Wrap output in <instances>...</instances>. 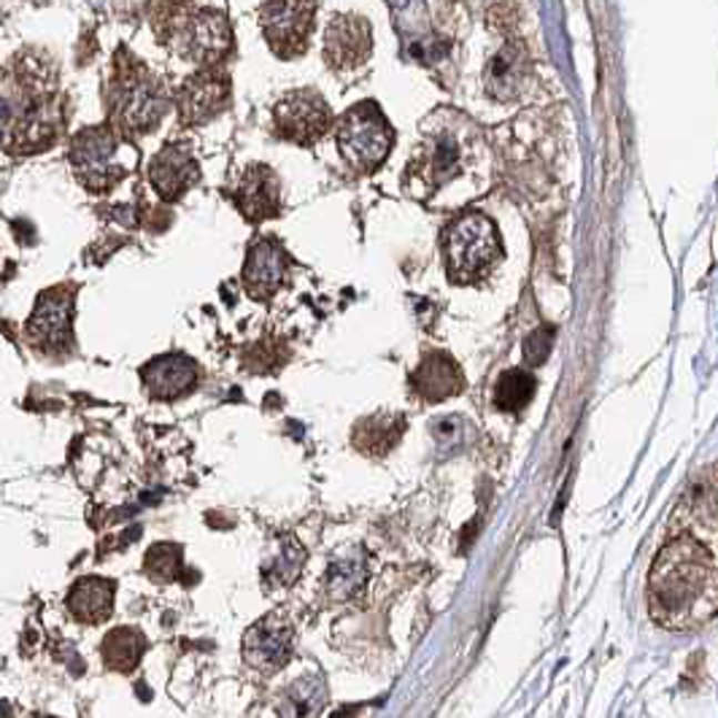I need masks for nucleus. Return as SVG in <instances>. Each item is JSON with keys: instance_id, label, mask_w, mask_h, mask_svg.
I'll list each match as a JSON object with an SVG mask.
<instances>
[{"instance_id": "1", "label": "nucleus", "mask_w": 718, "mask_h": 718, "mask_svg": "<svg viewBox=\"0 0 718 718\" xmlns=\"http://www.w3.org/2000/svg\"><path fill=\"white\" fill-rule=\"evenodd\" d=\"M648 605L661 627L680 633L714 619L718 608L714 552L689 535L667 543L648 576Z\"/></svg>"}, {"instance_id": "27", "label": "nucleus", "mask_w": 718, "mask_h": 718, "mask_svg": "<svg viewBox=\"0 0 718 718\" xmlns=\"http://www.w3.org/2000/svg\"><path fill=\"white\" fill-rule=\"evenodd\" d=\"M303 559H305V552L303 546H300L297 540L292 538H284L281 543L276 559L271 562V565L265 567V578L267 584L273 586H286L292 584L300 576V567H303Z\"/></svg>"}, {"instance_id": "29", "label": "nucleus", "mask_w": 718, "mask_h": 718, "mask_svg": "<svg viewBox=\"0 0 718 718\" xmlns=\"http://www.w3.org/2000/svg\"><path fill=\"white\" fill-rule=\"evenodd\" d=\"M552 341H554V330L548 327L535 330V333L524 341V362L533 367L543 365L548 354H552Z\"/></svg>"}, {"instance_id": "24", "label": "nucleus", "mask_w": 718, "mask_h": 718, "mask_svg": "<svg viewBox=\"0 0 718 718\" xmlns=\"http://www.w3.org/2000/svg\"><path fill=\"white\" fill-rule=\"evenodd\" d=\"M146 651V638L133 627H117L105 635L103 643H100V654H103V665L109 670L122 673H133L139 667V661Z\"/></svg>"}, {"instance_id": "11", "label": "nucleus", "mask_w": 718, "mask_h": 718, "mask_svg": "<svg viewBox=\"0 0 718 718\" xmlns=\"http://www.w3.org/2000/svg\"><path fill=\"white\" fill-rule=\"evenodd\" d=\"M230 103V77L222 68L211 65L190 77L181 84L176 95L179 122L186 128H198V124L211 122L220 117Z\"/></svg>"}, {"instance_id": "2", "label": "nucleus", "mask_w": 718, "mask_h": 718, "mask_svg": "<svg viewBox=\"0 0 718 718\" xmlns=\"http://www.w3.org/2000/svg\"><path fill=\"white\" fill-rule=\"evenodd\" d=\"M484 152L478 128L454 109H438L422 124L414 158L405 173V190L411 198L429 203L443 190L476 171Z\"/></svg>"}, {"instance_id": "9", "label": "nucleus", "mask_w": 718, "mask_h": 718, "mask_svg": "<svg viewBox=\"0 0 718 718\" xmlns=\"http://www.w3.org/2000/svg\"><path fill=\"white\" fill-rule=\"evenodd\" d=\"M60 130V109L47 98H24L6 117V143L14 152H39L54 143Z\"/></svg>"}, {"instance_id": "14", "label": "nucleus", "mask_w": 718, "mask_h": 718, "mask_svg": "<svg viewBox=\"0 0 718 718\" xmlns=\"http://www.w3.org/2000/svg\"><path fill=\"white\" fill-rule=\"evenodd\" d=\"M292 640H295V633L284 614L262 616L243 638V659L252 670L276 673L290 661Z\"/></svg>"}, {"instance_id": "18", "label": "nucleus", "mask_w": 718, "mask_h": 718, "mask_svg": "<svg viewBox=\"0 0 718 718\" xmlns=\"http://www.w3.org/2000/svg\"><path fill=\"white\" fill-rule=\"evenodd\" d=\"M198 365L186 354H162L141 371L143 386L158 400H176L190 395L198 384Z\"/></svg>"}, {"instance_id": "12", "label": "nucleus", "mask_w": 718, "mask_h": 718, "mask_svg": "<svg viewBox=\"0 0 718 718\" xmlns=\"http://www.w3.org/2000/svg\"><path fill=\"white\" fill-rule=\"evenodd\" d=\"M373 30L371 22L360 14H341L330 20L324 30V60L333 71H357L371 60Z\"/></svg>"}, {"instance_id": "8", "label": "nucleus", "mask_w": 718, "mask_h": 718, "mask_svg": "<svg viewBox=\"0 0 718 718\" xmlns=\"http://www.w3.org/2000/svg\"><path fill=\"white\" fill-rule=\"evenodd\" d=\"M273 124L284 141L297 146H314L333 128L330 105L316 90H292L273 109Z\"/></svg>"}, {"instance_id": "23", "label": "nucleus", "mask_w": 718, "mask_h": 718, "mask_svg": "<svg viewBox=\"0 0 718 718\" xmlns=\"http://www.w3.org/2000/svg\"><path fill=\"white\" fill-rule=\"evenodd\" d=\"M405 429V419L400 414H373L365 416L352 433V443L367 457H384L400 441Z\"/></svg>"}, {"instance_id": "28", "label": "nucleus", "mask_w": 718, "mask_h": 718, "mask_svg": "<svg viewBox=\"0 0 718 718\" xmlns=\"http://www.w3.org/2000/svg\"><path fill=\"white\" fill-rule=\"evenodd\" d=\"M181 565H184V554L173 543H158V546L149 548L146 559H143V567H146L149 576L160 580V584H168V580L176 578Z\"/></svg>"}, {"instance_id": "15", "label": "nucleus", "mask_w": 718, "mask_h": 718, "mask_svg": "<svg viewBox=\"0 0 718 718\" xmlns=\"http://www.w3.org/2000/svg\"><path fill=\"white\" fill-rule=\"evenodd\" d=\"M286 271H290V254L276 239H257L249 246L246 262H243L241 281L243 290L252 300H271L284 286Z\"/></svg>"}, {"instance_id": "19", "label": "nucleus", "mask_w": 718, "mask_h": 718, "mask_svg": "<svg viewBox=\"0 0 718 718\" xmlns=\"http://www.w3.org/2000/svg\"><path fill=\"white\" fill-rule=\"evenodd\" d=\"M527 71H529V58L527 49L522 43H505L503 49L489 60L484 77V90L486 95L499 100V103H508V100H516L527 87Z\"/></svg>"}, {"instance_id": "7", "label": "nucleus", "mask_w": 718, "mask_h": 718, "mask_svg": "<svg viewBox=\"0 0 718 718\" xmlns=\"http://www.w3.org/2000/svg\"><path fill=\"white\" fill-rule=\"evenodd\" d=\"M316 0H267L260 9V28L267 47L281 60L300 58L314 33Z\"/></svg>"}, {"instance_id": "17", "label": "nucleus", "mask_w": 718, "mask_h": 718, "mask_svg": "<svg viewBox=\"0 0 718 718\" xmlns=\"http://www.w3.org/2000/svg\"><path fill=\"white\" fill-rule=\"evenodd\" d=\"M198 160L192 158L190 149L179 146V143L165 146L149 162V181L162 200H179L192 184H198Z\"/></svg>"}, {"instance_id": "31", "label": "nucleus", "mask_w": 718, "mask_h": 718, "mask_svg": "<svg viewBox=\"0 0 718 718\" xmlns=\"http://www.w3.org/2000/svg\"><path fill=\"white\" fill-rule=\"evenodd\" d=\"M360 714V708H354V705H343V708H338L333 714V718H357Z\"/></svg>"}, {"instance_id": "22", "label": "nucleus", "mask_w": 718, "mask_h": 718, "mask_svg": "<svg viewBox=\"0 0 718 718\" xmlns=\"http://www.w3.org/2000/svg\"><path fill=\"white\" fill-rule=\"evenodd\" d=\"M327 705V680L320 673H305L279 699V718H320Z\"/></svg>"}, {"instance_id": "3", "label": "nucleus", "mask_w": 718, "mask_h": 718, "mask_svg": "<svg viewBox=\"0 0 718 718\" xmlns=\"http://www.w3.org/2000/svg\"><path fill=\"white\" fill-rule=\"evenodd\" d=\"M111 120L128 135L154 130L168 111V92L139 60L128 58L117 62L114 79L109 87Z\"/></svg>"}, {"instance_id": "30", "label": "nucleus", "mask_w": 718, "mask_h": 718, "mask_svg": "<svg viewBox=\"0 0 718 718\" xmlns=\"http://www.w3.org/2000/svg\"><path fill=\"white\" fill-rule=\"evenodd\" d=\"M433 433H435V441H438L443 448H448L452 443H459L462 422L457 419V416H446V419L433 424Z\"/></svg>"}, {"instance_id": "5", "label": "nucleus", "mask_w": 718, "mask_h": 718, "mask_svg": "<svg viewBox=\"0 0 718 718\" xmlns=\"http://www.w3.org/2000/svg\"><path fill=\"white\" fill-rule=\"evenodd\" d=\"M71 168L90 192H109L139 162V152L114 128H87L71 141Z\"/></svg>"}, {"instance_id": "4", "label": "nucleus", "mask_w": 718, "mask_h": 718, "mask_svg": "<svg viewBox=\"0 0 718 718\" xmlns=\"http://www.w3.org/2000/svg\"><path fill=\"white\" fill-rule=\"evenodd\" d=\"M446 271L454 284H473L489 276L492 267L503 260V243L495 222L481 211H467L448 224L443 235Z\"/></svg>"}, {"instance_id": "16", "label": "nucleus", "mask_w": 718, "mask_h": 718, "mask_svg": "<svg viewBox=\"0 0 718 718\" xmlns=\"http://www.w3.org/2000/svg\"><path fill=\"white\" fill-rule=\"evenodd\" d=\"M235 209L246 222L260 224L279 214L281 209V181L273 168L267 165H249L239 179V184L230 192Z\"/></svg>"}, {"instance_id": "25", "label": "nucleus", "mask_w": 718, "mask_h": 718, "mask_svg": "<svg viewBox=\"0 0 718 718\" xmlns=\"http://www.w3.org/2000/svg\"><path fill=\"white\" fill-rule=\"evenodd\" d=\"M367 580V567L365 559L354 557H338L335 562H330L327 570V580H324V591L333 603H346V599L357 597Z\"/></svg>"}, {"instance_id": "13", "label": "nucleus", "mask_w": 718, "mask_h": 718, "mask_svg": "<svg viewBox=\"0 0 718 718\" xmlns=\"http://www.w3.org/2000/svg\"><path fill=\"white\" fill-rule=\"evenodd\" d=\"M73 327V290L54 286L43 292L28 322V338L43 352H62L71 346Z\"/></svg>"}, {"instance_id": "20", "label": "nucleus", "mask_w": 718, "mask_h": 718, "mask_svg": "<svg viewBox=\"0 0 718 718\" xmlns=\"http://www.w3.org/2000/svg\"><path fill=\"white\" fill-rule=\"evenodd\" d=\"M411 386L427 403H441L465 390L462 367L446 352H429L411 373Z\"/></svg>"}, {"instance_id": "10", "label": "nucleus", "mask_w": 718, "mask_h": 718, "mask_svg": "<svg viewBox=\"0 0 718 718\" xmlns=\"http://www.w3.org/2000/svg\"><path fill=\"white\" fill-rule=\"evenodd\" d=\"M233 49V30L227 17L216 9H203L198 14L186 17L179 28V52L184 58L211 68L227 58Z\"/></svg>"}, {"instance_id": "6", "label": "nucleus", "mask_w": 718, "mask_h": 718, "mask_svg": "<svg viewBox=\"0 0 718 718\" xmlns=\"http://www.w3.org/2000/svg\"><path fill=\"white\" fill-rule=\"evenodd\" d=\"M335 141L348 168L357 173H373L390 158L395 130L384 111L373 100H365L341 117L335 124Z\"/></svg>"}, {"instance_id": "21", "label": "nucleus", "mask_w": 718, "mask_h": 718, "mask_svg": "<svg viewBox=\"0 0 718 718\" xmlns=\"http://www.w3.org/2000/svg\"><path fill=\"white\" fill-rule=\"evenodd\" d=\"M114 580L100 578V576H87L79 578L77 584L68 591V610L71 616L81 624H100L111 616L114 610Z\"/></svg>"}, {"instance_id": "32", "label": "nucleus", "mask_w": 718, "mask_h": 718, "mask_svg": "<svg viewBox=\"0 0 718 718\" xmlns=\"http://www.w3.org/2000/svg\"><path fill=\"white\" fill-rule=\"evenodd\" d=\"M41 718H52V716H41Z\"/></svg>"}, {"instance_id": "26", "label": "nucleus", "mask_w": 718, "mask_h": 718, "mask_svg": "<svg viewBox=\"0 0 718 718\" xmlns=\"http://www.w3.org/2000/svg\"><path fill=\"white\" fill-rule=\"evenodd\" d=\"M535 386H538V381H535L533 373L519 371V367L505 371L495 384V405L505 414H519L533 403Z\"/></svg>"}]
</instances>
